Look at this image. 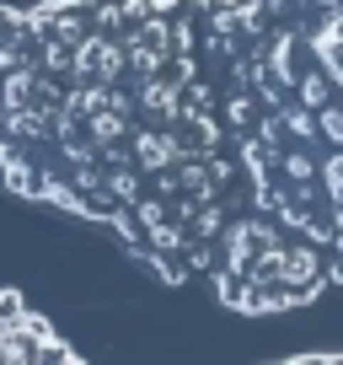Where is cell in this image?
Here are the masks:
<instances>
[{
	"instance_id": "cell-1",
	"label": "cell",
	"mask_w": 343,
	"mask_h": 365,
	"mask_svg": "<svg viewBox=\"0 0 343 365\" xmlns=\"http://www.w3.org/2000/svg\"><path fill=\"white\" fill-rule=\"evenodd\" d=\"M129 70V48L113 43V38H80L75 54H70V81H102L113 86Z\"/></svg>"
},
{
	"instance_id": "cell-2",
	"label": "cell",
	"mask_w": 343,
	"mask_h": 365,
	"mask_svg": "<svg viewBox=\"0 0 343 365\" xmlns=\"http://www.w3.org/2000/svg\"><path fill=\"white\" fill-rule=\"evenodd\" d=\"M268 237H279L274 226H268V220H236V226L226 231V269L236 274V279H247L252 274V263H258V247H263Z\"/></svg>"
},
{
	"instance_id": "cell-3",
	"label": "cell",
	"mask_w": 343,
	"mask_h": 365,
	"mask_svg": "<svg viewBox=\"0 0 343 365\" xmlns=\"http://www.w3.org/2000/svg\"><path fill=\"white\" fill-rule=\"evenodd\" d=\"M274 279H279L285 290H300V296H311V290L322 285V258H317V247H285V258H279Z\"/></svg>"
},
{
	"instance_id": "cell-4",
	"label": "cell",
	"mask_w": 343,
	"mask_h": 365,
	"mask_svg": "<svg viewBox=\"0 0 343 365\" xmlns=\"http://www.w3.org/2000/svg\"><path fill=\"white\" fill-rule=\"evenodd\" d=\"M139 113L150 118V124H172V118L183 113V86H172L167 76H150V81H139Z\"/></svg>"
},
{
	"instance_id": "cell-5",
	"label": "cell",
	"mask_w": 343,
	"mask_h": 365,
	"mask_svg": "<svg viewBox=\"0 0 343 365\" xmlns=\"http://www.w3.org/2000/svg\"><path fill=\"white\" fill-rule=\"evenodd\" d=\"M177 156H183V145H177L172 129H139V135H134V167L139 172H161V167H172Z\"/></svg>"
},
{
	"instance_id": "cell-6",
	"label": "cell",
	"mask_w": 343,
	"mask_h": 365,
	"mask_svg": "<svg viewBox=\"0 0 343 365\" xmlns=\"http://www.w3.org/2000/svg\"><path fill=\"white\" fill-rule=\"evenodd\" d=\"M124 135H129V113H124V108H97V113L86 118V140H92L97 150H102V145H118Z\"/></svg>"
},
{
	"instance_id": "cell-7",
	"label": "cell",
	"mask_w": 343,
	"mask_h": 365,
	"mask_svg": "<svg viewBox=\"0 0 343 365\" xmlns=\"http://www.w3.org/2000/svg\"><path fill=\"white\" fill-rule=\"evenodd\" d=\"M295 86H300V103H306V108H327V97H332L338 81L317 65V70H306V76H295Z\"/></svg>"
},
{
	"instance_id": "cell-8",
	"label": "cell",
	"mask_w": 343,
	"mask_h": 365,
	"mask_svg": "<svg viewBox=\"0 0 343 365\" xmlns=\"http://www.w3.org/2000/svg\"><path fill=\"white\" fill-rule=\"evenodd\" d=\"M102 182H107V194H113V199H129V205L139 199V178L124 167V161H118L113 172H102Z\"/></svg>"
},
{
	"instance_id": "cell-9",
	"label": "cell",
	"mask_w": 343,
	"mask_h": 365,
	"mask_svg": "<svg viewBox=\"0 0 343 365\" xmlns=\"http://www.w3.org/2000/svg\"><path fill=\"white\" fill-rule=\"evenodd\" d=\"M322 188L332 205H343V145H332V156L322 161Z\"/></svg>"
},
{
	"instance_id": "cell-10",
	"label": "cell",
	"mask_w": 343,
	"mask_h": 365,
	"mask_svg": "<svg viewBox=\"0 0 343 365\" xmlns=\"http://www.w3.org/2000/svg\"><path fill=\"white\" fill-rule=\"evenodd\" d=\"M317 135H322V140H332V145H343V108H338V103L317 108Z\"/></svg>"
},
{
	"instance_id": "cell-11",
	"label": "cell",
	"mask_w": 343,
	"mask_h": 365,
	"mask_svg": "<svg viewBox=\"0 0 343 365\" xmlns=\"http://www.w3.org/2000/svg\"><path fill=\"white\" fill-rule=\"evenodd\" d=\"M150 247H156V252H177V247H183V231L167 226V220H150Z\"/></svg>"
},
{
	"instance_id": "cell-12",
	"label": "cell",
	"mask_w": 343,
	"mask_h": 365,
	"mask_svg": "<svg viewBox=\"0 0 343 365\" xmlns=\"http://www.w3.org/2000/svg\"><path fill=\"white\" fill-rule=\"evenodd\" d=\"M194 231H199V237H215V231H220V210H204V215H194Z\"/></svg>"
},
{
	"instance_id": "cell-13",
	"label": "cell",
	"mask_w": 343,
	"mask_h": 365,
	"mask_svg": "<svg viewBox=\"0 0 343 365\" xmlns=\"http://www.w3.org/2000/svg\"><path fill=\"white\" fill-rule=\"evenodd\" d=\"M231 118H236V124H252V103H247V97H241V103H231Z\"/></svg>"
},
{
	"instance_id": "cell-14",
	"label": "cell",
	"mask_w": 343,
	"mask_h": 365,
	"mask_svg": "<svg viewBox=\"0 0 343 365\" xmlns=\"http://www.w3.org/2000/svg\"><path fill=\"white\" fill-rule=\"evenodd\" d=\"M317 6H338V0H317Z\"/></svg>"
},
{
	"instance_id": "cell-15",
	"label": "cell",
	"mask_w": 343,
	"mask_h": 365,
	"mask_svg": "<svg viewBox=\"0 0 343 365\" xmlns=\"http://www.w3.org/2000/svg\"><path fill=\"white\" fill-rule=\"evenodd\" d=\"M338 86H343V81H338Z\"/></svg>"
}]
</instances>
